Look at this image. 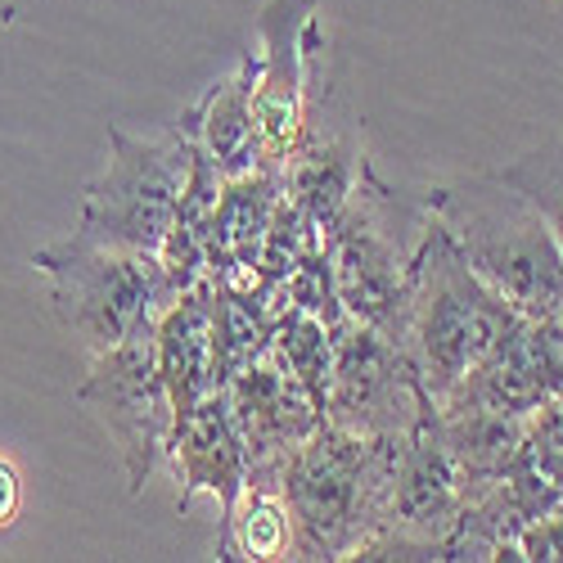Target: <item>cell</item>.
Returning a JSON list of instances; mask_svg holds the SVG:
<instances>
[{"label":"cell","instance_id":"obj_16","mask_svg":"<svg viewBox=\"0 0 563 563\" xmlns=\"http://www.w3.org/2000/svg\"><path fill=\"white\" fill-rule=\"evenodd\" d=\"M266 347L307 388V397L324 410V388H330V365H334V324H324L311 311L285 307L271 324Z\"/></svg>","mask_w":563,"mask_h":563},{"label":"cell","instance_id":"obj_5","mask_svg":"<svg viewBox=\"0 0 563 563\" xmlns=\"http://www.w3.org/2000/svg\"><path fill=\"white\" fill-rule=\"evenodd\" d=\"M32 266L51 285L55 320L90 347V356L118 347L145 324H158L172 307L158 257L104 249L77 230L59 244L36 249Z\"/></svg>","mask_w":563,"mask_h":563},{"label":"cell","instance_id":"obj_17","mask_svg":"<svg viewBox=\"0 0 563 563\" xmlns=\"http://www.w3.org/2000/svg\"><path fill=\"white\" fill-rule=\"evenodd\" d=\"M500 176L545 217V225L554 230V240L563 249V131L550 135L545 145L519 154L514 163H505Z\"/></svg>","mask_w":563,"mask_h":563},{"label":"cell","instance_id":"obj_10","mask_svg":"<svg viewBox=\"0 0 563 563\" xmlns=\"http://www.w3.org/2000/svg\"><path fill=\"white\" fill-rule=\"evenodd\" d=\"M221 393L230 401L234 429H240L244 451H249V487H279L285 460L320 424L324 410L271 356V347L257 361H249L240 374H230V384Z\"/></svg>","mask_w":563,"mask_h":563},{"label":"cell","instance_id":"obj_2","mask_svg":"<svg viewBox=\"0 0 563 563\" xmlns=\"http://www.w3.org/2000/svg\"><path fill=\"white\" fill-rule=\"evenodd\" d=\"M401 438H365L320 419L294 446L279 496L294 519L298 559H356L369 537L384 532Z\"/></svg>","mask_w":563,"mask_h":563},{"label":"cell","instance_id":"obj_7","mask_svg":"<svg viewBox=\"0 0 563 563\" xmlns=\"http://www.w3.org/2000/svg\"><path fill=\"white\" fill-rule=\"evenodd\" d=\"M324 68V23L320 0H266L257 14L253 51V122H257V167L285 172L311 122Z\"/></svg>","mask_w":563,"mask_h":563},{"label":"cell","instance_id":"obj_6","mask_svg":"<svg viewBox=\"0 0 563 563\" xmlns=\"http://www.w3.org/2000/svg\"><path fill=\"white\" fill-rule=\"evenodd\" d=\"M190 167L195 150L180 135V126L163 135H131L122 126H109V163L86 185L77 234L104 249L158 257Z\"/></svg>","mask_w":563,"mask_h":563},{"label":"cell","instance_id":"obj_1","mask_svg":"<svg viewBox=\"0 0 563 563\" xmlns=\"http://www.w3.org/2000/svg\"><path fill=\"white\" fill-rule=\"evenodd\" d=\"M424 208L474 275L519 316L545 320L563 311V249L545 217L500 172L438 185L424 195Z\"/></svg>","mask_w":563,"mask_h":563},{"label":"cell","instance_id":"obj_15","mask_svg":"<svg viewBox=\"0 0 563 563\" xmlns=\"http://www.w3.org/2000/svg\"><path fill=\"white\" fill-rule=\"evenodd\" d=\"M217 559H298V537L279 487H244L230 523L217 532Z\"/></svg>","mask_w":563,"mask_h":563},{"label":"cell","instance_id":"obj_18","mask_svg":"<svg viewBox=\"0 0 563 563\" xmlns=\"http://www.w3.org/2000/svg\"><path fill=\"white\" fill-rule=\"evenodd\" d=\"M519 559L563 563V500L550 505L545 514H537L532 523H523V532H519Z\"/></svg>","mask_w":563,"mask_h":563},{"label":"cell","instance_id":"obj_8","mask_svg":"<svg viewBox=\"0 0 563 563\" xmlns=\"http://www.w3.org/2000/svg\"><path fill=\"white\" fill-rule=\"evenodd\" d=\"M77 401L100 419V429L109 433L118 464L126 474V492L140 496L158 460L167 455L172 419H176L163 369H158L154 324H145L140 334L122 339L118 347L90 361V374L77 384Z\"/></svg>","mask_w":563,"mask_h":563},{"label":"cell","instance_id":"obj_11","mask_svg":"<svg viewBox=\"0 0 563 563\" xmlns=\"http://www.w3.org/2000/svg\"><path fill=\"white\" fill-rule=\"evenodd\" d=\"M163 460H172V474L180 483L176 514H185L199 492H208L221 505V528H225L249 487V451L240 429H234V415L221 388L208 393L185 419H176Z\"/></svg>","mask_w":563,"mask_h":563},{"label":"cell","instance_id":"obj_19","mask_svg":"<svg viewBox=\"0 0 563 563\" xmlns=\"http://www.w3.org/2000/svg\"><path fill=\"white\" fill-rule=\"evenodd\" d=\"M19 509H23V478L14 460L0 455V528H10L19 519Z\"/></svg>","mask_w":563,"mask_h":563},{"label":"cell","instance_id":"obj_14","mask_svg":"<svg viewBox=\"0 0 563 563\" xmlns=\"http://www.w3.org/2000/svg\"><path fill=\"white\" fill-rule=\"evenodd\" d=\"M158 339V369L172 397V415L185 419L208 393H217L212 369V279L185 289L154 324ZM172 419V424H176Z\"/></svg>","mask_w":563,"mask_h":563},{"label":"cell","instance_id":"obj_4","mask_svg":"<svg viewBox=\"0 0 563 563\" xmlns=\"http://www.w3.org/2000/svg\"><path fill=\"white\" fill-rule=\"evenodd\" d=\"M424 225H429L424 199L397 195L365 158L339 221L324 230V253H330L334 266V289L343 311L352 320L374 324L393 343L401 339L406 324L410 271H415V249L424 240Z\"/></svg>","mask_w":563,"mask_h":563},{"label":"cell","instance_id":"obj_3","mask_svg":"<svg viewBox=\"0 0 563 563\" xmlns=\"http://www.w3.org/2000/svg\"><path fill=\"white\" fill-rule=\"evenodd\" d=\"M519 320L496 289H487L451 244V234L429 217L424 240L415 249L410 271V302L401 324V356L410 361L419 388L438 401H446L460 379L474 369L496 339Z\"/></svg>","mask_w":563,"mask_h":563},{"label":"cell","instance_id":"obj_13","mask_svg":"<svg viewBox=\"0 0 563 563\" xmlns=\"http://www.w3.org/2000/svg\"><path fill=\"white\" fill-rule=\"evenodd\" d=\"M180 135L190 140V150L203 154L221 180L249 176L262 154H257V122H253V51L234 64V73L217 77L203 100L180 113Z\"/></svg>","mask_w":563,"mask_h":563},{"label":"cell","instance_id":"obj_21","mask_svg":"<svg viewBox=\"0 0 563 563\" xmlns=\"http://www.w3.org/2000/svg\"><path fill=\"white\" fill-rule=\"evenodd\" d=\"M559 316H563V311H559Z\"/></svg>","mask_w":563,"mask_h":563},{"label":"cell","instance_id":"obj_12","mask_svg":"<svg viewBox=\"0 0 563 563\" xmlns=\"http://www.w3.org/2000/svg\"><path fill=\"white\" fill-rule=\"evenodd\" d=\"M279 199H285V172H271V167H253L249 176H234L221 185L212 221H208V240H203L208 279L249 285Z\"/></svg>","mask_w":563,"mask_h":563},{"label":"cell","instance_id":"obj_20","mask_svg":"<svg viewBox=\"0 0 563 563\" xmlns=\"http://www.w3.org/2000/svg\"><path fill=\"white\" fill-rule=\"evenodd\" d=\"M559 14H563V0H559Z\"/></svg>","mask_w":563,"mask_h":563},{"label":"cell","instance_id":"obj_9","mask_svg":"<svg viewBox=\"0 0 563 563\" xmlns=\"http://www.w3.org/2000/svg\"><path fill=\"white\" fill-rule=\"evenodd\" d=\"M433 397L419 388L401 347L374 324L343 316L334 324V365L324 388V419L365 438L410 433Z\"/></svg>","mask_w":563,"mask_h":563}]
</instances>
